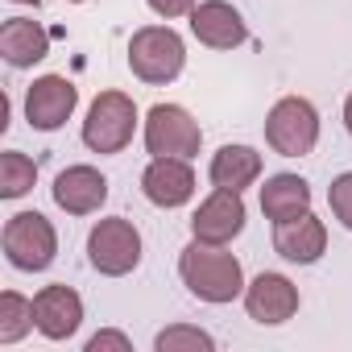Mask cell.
Listing matches in <instances>:
<instances>
[{"label": "cell", "instance_id": "6da1fadb", "mask_svg": "<svg viewBox=\"0 0 352 352\" xmlns=\"http://www.w3.org/2000/svg\"><path fill=\"white\" fill-rule=\"evenodd\" d=\"M179 278L199 302H212V307L245 298V286H249L245 270L228 253V245H208V241H191L179 253Z\"/></svg>", "mask_w": 352, "mask_h": 352}, {"label": "cell", "instance_id": "7a4b0ae2", "mask_svg": "<svg viewBox=\"0 0 352 352\" xmlns=\"http://www.w3.org/2000/svg\"><path fill=\"white\" fill-rule=\"evenodd\" d=\"M183 67H187V42L170 25H141L129 38V71L141 83L166 87L183 75Z\"/></svg>", "mask_w": 352, "mask_h": 352}, {"label": "cell", "instance_id": "3957f363", "mask_svg": "<svg viewBox=\"0 0 352 352\" xmlns=\"http://www.w3.org/2000/svg\"><path fill=\"white\" fill-rule=\"evenodd\" d=\"M0 245H5L9 265L21 270V274H42L58 257V232H54V224L42 212H17V216H9Z\"/></svg>", "mask_w": 352, "mask_h": 352}, {"label": "cell", "instance_id": "277c9868", "mask_svg": "<svg viewBox=\"0 0 352 352\" xmlns=\"http://www.w3.org/2000/svg\"><path fill=\"white\" fill-rule=\"evenodd\" d=\"M137 133V104L124 91H100L83 120V145L91 153H120Z\"/></svg>", "mask_w": 352, "mask_h": 352}, {"label": "cell", "instance_id": "5b68a950", "mask_svg": "<svg viewBox=\"0 0 352 352\" xmlns=\"http://www.w3.org/2000/svg\"><path fill=\"white\" fill-rule=\"evenodd\" d=\"M265 141L282 157H307L319 145V112L302 96H282L265 116Z\"/></svg>", "mask_w": 352, "mask_h": 352}, {"label": "cell", "instance_id": "8992f818", "mask_svg": "<svg viewBox=\"0 0 352 352\" xmlns=\"http://www.w3.org/2000/svg\"><path fill=\"white\" fill-rule=\"evenodd\" d=\"M87 261L104 278L133 274L141 265V232H137V224L124 220V216L96 220V228L87 232Z\"/></svg>", "mask_w": 352, "mask_h": 352}, {"label": "cell", "instance_id": "52a82bcc", "mask_svg": "<svg viewBox=\"0 0 352 352\" xmlns=\"http://www.w3.org/2000/svg\"><path fill=\"white\" fill-rule=\"evenodd\" d=\"M204 145L199 120L183 104H153L145 112V149L149 157H195Z\"/></svg>", "mask_w": 352, "mask_h": 352}, {"label": "cell", "instance_id": "ba28073f", "mask_svg": "<svg viewBox=\"0 0 352 352\" xmlns=\"http://www.w3.org/2000/svg\"><path fill=\"white\" fill-rule=\"evenodd\" d=\"M79 108V87L67 75H42L25 91V120L38 133H58Z\"/></svg>", "mask_w": 352, "mask_h": 352}, {"label": "cell", "instance_id": "9c48e42d", "mask_svg": "<svg viewBox=\"0 0 352 352\" xmlns=\"http://www.w3.org/2000/svg\"><path fill=\"white\" fill-rule=\"evenodd\" d=\"M245 220H249V212H245L241 191L212 187V195L191 216V236L195 241H208V245H232L245 232Z\"/></svg>", "mask_w": 352, "mask_h": 352}, {"label": "cell", "instance_id": "30bf717a", "mask_svg": "<svg viewBox=\"0 0 352 352\" xmlns=\"http://www.w3.org/2000/svg\"><path fill=\"white\" fill-rule=\"evenodd\" d=\"M141 195L162 208V212H174L191 204L195 195V170L187 157H149L145 174H141Z\"/></svg>", "mask_w": 352, "mask_h": 352}, {"label": "cell", "instance_id": "8fae6325", "mask_svg": "<svg viewBox=\"0 0 352 352\" xmlns=\"http://www.w3.org/2000/svg\"><path fill=\"white\" fill-rule=\"evenodd\" d=\"M245 311L261 327H278L298 315V286L286 274H257L245 286Z\"/></svg>", "mask_w": 352, "mask_h": 352}, {"label": "cell", "instance_id": "7c38bea8", "mask_svg": "<svg viewBox=\"0 0 352 352\" xmlns=\"http://www.w3.org/2000/svg\"><path fill=\"white\" fill-rule=\"evenodd\" d=\"M191 34L208 50H236L249 42V25L228 0H199L191 9Z\"/></svg>", "mask_w": 352, "mask_h": 352}, {"label": "cell", "instance_id": "4fadbf2b", "mask_svg": "<svg viewBox=\"0 0 352 352\" xmlns=\"http://www.w3.org/2000/svg\"><path fill=\"white\" fill-rule=\"evenodd\" d=\"M34 319H38V331L46 340H54V344L71 340L79 331V323H83V298H79V290L63 286V282L42 286L34 294Z\"/></svg>", "mask_w": 352, "mask_h": 352}, {"label": "cell", "instance_id": "5bb4252c", "mask_svg": "<svg viewBox=\"0 0 352 352\" xmlns=\"http://www.w3.org/2000/svg\"><path fill=\"white\" fill-rule=\"evenodd\" d=\"M274 253L290 265H315L327 253V224L315 212L274 224Z\"/></svg>", "mask_w": 352, "mask_h": 352}, {"label": "cell", "instance_id": "9a60e30c", "mask_svg": "<svg viewBox=\"0 0 352 352\" xmlns=\"http://www.w3.org/2000/svg\"><path fill=\"white\" fill-rule=\"evenodd\" d=\"M50 195L67 216H91L108 204V179L96 166H67L54 179Z\"/></svg>", "mask_w": 352, "mask_h": 352}, {"label": "cell", "instance_id": "2e32d148", "mask_svg": "<svg viewBox=\"0 0 352 352\" xmlns=\"http://www.w3.org/2000/svg\"><path fill=\"white\" fill-rule=\"evenodd\" d=\"M50 54V34L30 21V17H9L0 25V58L13 71H30L34 63H42Z\"/></svg>", "mask_w": 352, "mask_h": 352}, {"label": "cell", "instance_id": "e0dca14e", "mask_svg": "<svg viewBox=\"0 0 352 352\" xmlns=\"http://www.w3.org/2000/svg\"><path fill=\"white\" fill-rule=\"evenodd\" d=\"M261 212H265V220H274V224L311 212V183L302 179V174H290V170L270 174L265 187H261Z\"/></svg>", "mask_w": 352, "mask_h": 352}, {"label": "cell", "instance_id": "ac0fdd59", "mask_svg": "<svg viewBox=\"0 0 352 352\" xmlns=\"http://www.w3.org/2000/svg\"><path fill=\"white\" fill-rule=\"evenodd\" d=\"M208 179H212V187H224V191H241L245 195V187H253L261 179V153L253 145H220L212 153Z\"/></svg>", "mask_w": 352, "mask_h": 352}, {"label": "cell", "instance_id": "d6986e66", "mask_svg": "<svg viewBox=\"0 0 352 352\" xmlns=\"http://www.w3.org/2000/svg\"><path fill=\"white\" fill-rule=\"evenodd\" d=\"M34 327H38V319H34V298H25V294H17V290H5V294H0V344H17V340H25Z\"/></svg>", "mask_w": 352, "mask_h": 352}, {"label": "cell", "instance_id": "ffe728a7", "mask_svg": "<svg viewBox=\"0 0 352 352\" xmlns=\"http://www.w3.org/2000/svg\"><path fill=\"white\" fill-rule=\"evenodd\" d=\"M38 183V166L34 157H25L21 149H5L0 153V199H21L30 195Z\"/></svg>", "mask_w": 352, "mask_h": 352}, {"label": "cell", "instance_id": "44dd1931", "mask_svg": "<svg viewBox=\"0 0 352 352\" xmlns=\"http://www.w3.org/2000/svg\"><path fill=\"white\" fill-rule=\"evenodd\" d=\"M212 348H216V340L191 323H170L153 336V352H212Z\"/></svg>", "mask_w": 352, "mask_h": 352}, {"label": "cell", "instance_id": "7402d4cb", "mask_svg": "<svg viewBox=\"0 0 352 352\" xmlns=\"http://www.w3.org/2000/svg\"><path fill=\"white\" fill-rule=\"evenodd\" d=\"M327 204H331V216L352 232V170H344V174H336V179H331Z\"/></svg>", "mask_w": 352, "mask_h": 352}, {"label": "cell", "instance_id": "603a6c76", "mask_svg": "<svg viewBox=\"0 0 352 352\" xmlns=\"http://www.w3.org/2000/svg\"><path fill=\"white\" fill-rule=\"evenodd\" d=\"M87 352H133V340L124 331H116V327H104V331H96L87 340Z\"/></svg>", "mask_w": 352, "mask_h": 352}, {"label": "cell", "instance_id": "cb8c5ba5", "mask_svg": "<svg viewBox=\"0 0 352 352\" xmlns=\"http://www.w3.org/2000/svg\"><path fill=\"white\" fill-rule=\"evenodd\" d=\"M145 5L162 17V21H174V17H191V9L199 0H145Z\"/></svg>", "mask_w": 352, "mask_h": 352}, {"label": "cell", "instance_id": "d4e9b609", "mask_svg": "<svg viewBox=\"0 0 352 352\" xmlns=\"http://www.w3.org/2000/svg\"><path fill=\"white\" fill-rule=\"evenodd\" d=\"M344 129H348V137H352V91H348V100H344Z\"/></svg>", "mask_w": 352, "mask_h": 352}, {"label": "cell", "instance_id": "484cf974", "mask_svg": "<svg viewBox=\"0 0 352 352\" xmlns=\"http://www.w3.org/2000/svg\"><path fill=\"white\" fill-rule=\"evenodd\" d=\"M13 5H34V9H38V5H42V0H13Z\"/></svg>", "mask_w": 352, "mask_h": 352}, {"label": "cell", "instance_id": "4316f807", "mask_svg": "<svg viewBox=\"0 0 352 352\" xmlns=\"http://www.w3.org/2000/svg\"><path fill=\"white\" fill-rule=\"evenodd\" d=\"M67 5H83V0H67Z\"/></svg>", "mask_w": 352, "mask_h": 352}]
</instances>
